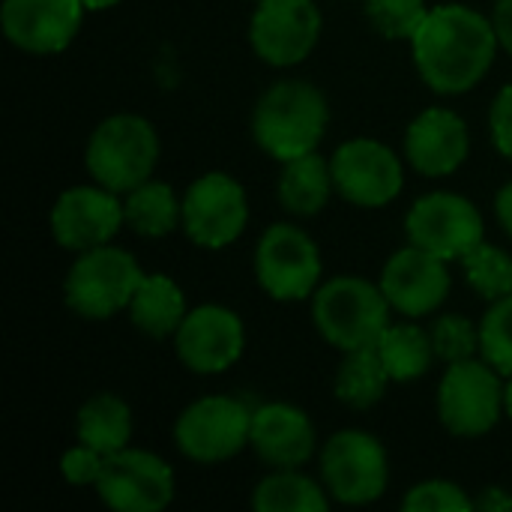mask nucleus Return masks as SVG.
<instances>
[{"instance_id":"f257e3e1","label":"nucleus","mask_w":512,"mask_h":512,"mask_svg":"<svg viewBox=\"0 0 512 512\" xmlns=\"http://www.w3.org/2000/svg\"><path fill=\"white\" fill-rule=\"evenodd\" d=\"M498 30L468 3H438L411 39V57L423 84L438 96L474 90L498 57Z\"/></svg>"},{"instance_id":"f03ea898","label":"nucleus","mask_w":512,"mask_h":512,"mask_svg":"<svg viewBox=\"0 0 512 512\" xmlns=\"http://www.w3.org/2000/svg\"><path fill=\"white\" fill-rule=\"evenodd\" d=\"M327 126L330 102L324 90L306 78H282L270 84L252 108V138L276 162L318 150Z\"/></svg>"},{"instance_id":"7ed1b4c3","label":"nucleus","mask_w":512,"mask_h":512,"mask_svg":"<svg viewBox=\"0 0 512 512\" xmlns=\"http://www.w3.org/2000/svg\"><path fill=\"white\" fill-rule=\"evenodd\" d=\"M390 300L381 285L360 276H333L312 294V324L318 336L348 354L360 348H375L390 321Z\"/></svg>"},{"instance_id":"20e7f679","label":"nucleus","mask_w":512,"mask_h":512,"mask_svg":"<svg viewBox=\"0 0 512 512\" xmlns=\"http://www.w3.org/2000/svg\"><path fill=\"white\" fill-rule=\"evenodd\" d=\"M159 162L156 126L141 114H111L87 138L84 168L93 183L126 195L147 183Z\"/></svg>"},{"instance_id":"39448f33","label":"nucleus","mask_w":512,"mask_h":512,"mask_svg":"<svg viewBox=\"0 0 512 512\" xmlns=\"http://www.w3.org/2000/svg\"><path fill=\"white\" fill-rule=\"evenodd\" d=\"M147 273L132 252L105 243L87 252H78L63 279L66 306L87 321H108L117 312L129 309L141 279Z\"/></svg>"},{"instance_id":"423d86ee","label":"nucleus","mask_w":512,"mask_h":512,"mask_svg":"<svg viewBox=\"0 0 512 512\" xmlns=\"http://www.w3.org/2000/svg\"><path fill=\"white\" fill-rule=\"evenodd\" d=\"M252 270L258 288L270 300L300 303L312 300V294L318 291L324 261L312 234L291 222H273L255 246Z\"/></svg>"},{"instance_id":"0eeeda50","label":"nucleus","mask_w":512,"mask_h":512,"mask_svg":"<svg viewBox=\"0 0 512 512\" xmlns=\"http://www.w3.org/2000/svg\"><path fill=\"white\" fill-rule=\"evenodd\" d=\"M438 417L456 438H483L504 417V375L483 357L450 363L438 384Z\"/></svg>"},{"instance_id":"6e6552de","label":"nucleus","mask_w":512,"mask_h":512,"mask_svg":"<svg viewBox=\"0 0 512 512\" xmlns=\"http://www.w3.org/2000/svg\"><path fill=\"white\" fill-rule=\"evenodd\" d=\"M321 480L336 504H375L390 483V459L384 444L363 429H342L330 435L321 450Z\"/></svg>"},{"instance_id":"1a4fd4ad","label":"nucleus","mask_w":512,"mask_h":512,"mask_svg":"<svg viewBox=\"0 0 512 512\" xmlns=\"http://www.w3.org/2000/svg\"><path fill=\"white\" fill-rule=\"evenodd\" d=\"M252 408L234 396H204L186 405L174 423L180 456L195 465H219L249 447Z\"/></svg>"},{"instance_id":"9d476101","label":"nucleus","mask_w":512,"mask_h":512,"mask_svg":"<svg viewBox=\"0 0 512 512\" xmlns=\"http://www.w3.org/2000/svg\"><path fill=\"white\" fill-rule=\"evenodd\" d=\"M408 243L444 258L462 261L471 249L486 240V225L480 207L459 192H429L420 195L405 216Z\"/></svg>"},{"instance_id":"9b49d317","label":"nucleus","mask_w":512,"mask_h":512,"mask_svg":"<svg viewBox=\"0 0 512 512\" xmlns=\"http://www.w3.org/2000/svg\"><path fill=\"white\" fill-rule=\"evenodd\" d=\"M336 195L360 210L393 204L405 189V162L375 138H351L330 156Z\"/></svg>"},{"instance_id":"f8f14e48","label":"nucleus","mask_w":512,"mask_h":512,"mask_svg":"<svg viewBox=\"0 0 512 512\" xmlns=\"http://www.w3.org/2000/svg\"><path fill=\"white\" fill-rule=\"evenodd\" d=\"M249 225V198L228 171H207L183 192V234L201 249H225Z\"/></svg>"},{"instance_id":"ddd939ff","label":"nucleus","mask_w":512,"mask_h":512,"mask_svg":"<svg viewBox=\"0 0 512 512\" xmlns=\"http://www.w3.org/2000/svg\"><path fill=\"white\" fill-rule=\"evenodd\" d=\"M324 30L315 0H258L249 18V45L258 60L276 69L303 63Z\"/></svg>"},{"instance_id":"4468645a","label":"nucleus","mask_w":512,"mask_h":512,"mask_svg":"<svg viewBox=\"0 0 512 512\" xmlns=\"http://www.w3.org/2000/svg\"><path fill=\"white\" fill-rule=\"evenodd\" d=\"M93 489L108 510L159 512L174 501V471L150 450L123 447L105 456V468Z\"/></svg>"},{"instance_id":"2eb2a0df","label":"nucleus","mask_w":512,"mask_h":512,"mask_svg":"<svg viewBox=\"0 0 512 512\" xmlns=\"http://www.w3.org/2000/svg\"><path fill=\"white\" fill-rule=\"evenodd\" d=\"M123 225H126L123 195H117L99 183L63 189L48 216L54 243L72 255L87 252L93 246L114 243V237L120 234Z\"/></svg>"},{"instance_id":"dca6fc26","label":"nucleus","mask_w":512,"mask_h":512,"mask_svg":"<svg viewBox=\"0 0 512 512\" xmlns=\"http://www.w3.org/2000/svg\"><path fill=\"white\" fill-rule=\"evenodd\" d=\"M174 351L192 375H222L246 351L243 318L228 306L201 303L174 333Z\"/></svg>"},{"instance_id":"f3484780","label":"nucleus","mask_w":512,"mask_h":512,"mask_svg":"<svg viewBox=\"0 0 512 512\" xmlns=\"http://www.w3.org/2000/svg\"><path fill=\"white\" fill-rule=\"evenodd\" d=\"M450 261L408 243L396 249L381 270V291L402 318H426L444 306L453 288Z\"/></svg>"},{"instance_id":"a211bd4d","label":"nucleus","mask_w":512,"mask_h":512,"mask_svg":"<svg viewBox=\"0 0 512 512\" xmlns=\"http://www.w3.org/2000/svg\"><path fill=\"white\" fill-rule=\"evenodd\" d=\"M84 12L81 0H3L0 30L24 54H60L78 36Z\"/></svg>"},{"instance_id":"6ab92c4d","label":"nucleus","mask_w":512,"mask_h":512,"mask_svg":"<svg viewBox=\"0 0 512 512\" xmlns=\"http://www.w3.org/2000/svg\"><path fill=\"white\" fill-rule=\"evenodd\" d=\"M471 153V132L462 114L444 105L420 111L405 129V159L423 177L456 174Z\"/></svg>"},{"instance_id":"aec40b11","label":"nucleus","mask_w":512,"mask_h":512,"mask_svg":"<svg viewBox=\"0 0 512 512\" xmlns=\"http://www.w3.org/2000/svg\"><path fill=\"white\" fill-rule=\"evenodd\" d=\"M249 447L270 471L306 468L318 450L312 417L288 402H267L252 411Z\"/></svg>"},{"instance_id":"412c9836","label":"nucleus","mask_w":512,"mask_h":512,"mask_svg":"<svg viewBox=\"0 0 512 512\" xmlns=\"http://www.w3.org/2000/svg\"><path fill=\"white\" fill-rule=\"evenodd\" d=\"M333 192H336V183H333L330 159H324L318 150L282 162L276 195H279V204L291 216H300V219L318 216L330 204Z\"/></svg>"},{"instance_id":"4be33fe9","label":"nucleus","mask_w":512,"mask_h":512,"mask_svg":"<svg viewBox=\"0 0 512 512\" xmlns=\"http://www.w3.org/2000/svg\"><path fill=\"white\" fill-rule=\"evenodd\" d=\"M129 321L138 333L150 339H174L183 318L189 315L186 294L165 273H147L129 303Z\"/></svg>"},{"instance_id":"5701e85b","label":"nucleus","mask_w":512,"mask_h":512,"mask_svg":"<svg viewBox=\"0 0 512 512\" xmlns=\"http://www.w3.org/2000/svg\"><path fill=\"white\" fill-rule=\"evenodd\" d=\"M126 225L147 240H159L183 228V198L165 180H147L123 195Z\"/></svg>"},{"instance_id":"b1692460","label":"nucleus","mask_w":512,"mask_h":512,"mask_svg":"<svg viewBox=\"0 0 512 512\" xmlns=\"http://www.w3.org/2000/svg\"><path fill=\"white\" fill-rule=\"evenodd\" d=\"M75 435L81 444L111 456L132 441V411L114 393H93L75 417Z\"/></svg>"},{"instance_id":"393cba45","label":"nucleus","mask_w":512,"mask_h":512,"mask_svg":"<svg viewBox=\"0 0 512 512\" xmlns=\"http://www.w3.org/2000/svg\"><path fill=\"white\" fill-rule=\"evenodd\" d=\"M375 348H378V354H381V360H384V366L396 384L420 381L432 369V360H438L435 345H432V333H426L420 324H414V318L390 324Z\"/></svg>"},{"instance_id":"a878e982","label":"nucleus","mask_w":512,"mask_h":512,"mask_svg":"<svg viewBox=\"0 0 512 512\" xmlns=\"http://www.w3.org/2000/svg\"><path fill=\"white\" fill-rule=\"evenodd\" d=\"M330 501V492L306 477L303 468L270 471L252 489V507L258 512H324Z\"/></svg>"},{"instance_id":"bb28decb","label":"nucleus","mask_w":512,"mask_h":512,"mask_svg":"<svg viewBox=\"0 0 512 512\" xmlns=\"http://www.w3.org/2000/svg\"><path fill=\"white\" fill-rule=\"evenodd\" d=\"M390 372L378 354V348H360V351H348L336 381H333V393L342 405L354 408V411H369L375 408L390 387Z\"/></svg>"},{"instance_id":"cd10ccee","label":"nucleus","mask_w":512,"mask_h":512,"mask_svg":"<svg viewBox=\"0 0 512 512\" xmlns=\"http://www.w3.org/2000/svg\"><path fill=\"white\" fill-rule=\"evenodd\" d=\"M459 264H462V273H465V282L471 285V291L480 294L486 303H495V300L512 294V255L504 252L501 246L483 240Z\"/></svg>"},{"instance_id":"c85d7f7f","label":"nucleus","mask_w":512,"mask_h":512,"mask_svg":"<svg viewBox=\"0 0 512 512\" xmlns=\"http://www.w3.org/2000/svg\"><path fill=\"white\" fill-rule=\"evenodd\" d=\"M426 0H366L369 24L393 42H411L429 15Z\"/></svg>"},{"instance_id":"c756f323","label":"nucleus","mask_w":512,"mask_h":512,"mask_svg":"<svg viewBox=\"0 0 512 512\" xmlns=\"http://www.w3.org/2000/svg\"><path fill=\"white\" fill-rule=\"evenodd\" d=\"M480 357L504 378L512 375V294L489 303L480 321Z\"/></svg>"},{"instance_id":"7c9ffc66","label":"nucleus","mask_w":512,"mask_h":512,"mask_svg":"<svg viewBox=\"0 0 512 512\" xmlns=\"http://www.w3.org/2000/svg\"><path fill=\"white\" fill-rule=\"evenodd\" d=\"M435 357L450 363H462L480 354V327L468 315H444L432 324Z\"/></svg>"},{"instance_id":"2f4dec72","label":"nucleus","mask_w":512,"mask_h":512,"mask_svg":"<svg viewBox=\"0 0 512 512\" xmlns=\"http://www.w3.org/2000/svg\"><path fill=\"white\" fill-rule=\"evenodd\" d=\"M402 510L408 512H468L477 510V501L450 480H423L408 489L402 498Z\"/></svg>"},{"instance_id":"473e14b6","label":"nucleus","mask_w":512,"mask_h":512,"mask_svg":"<svg viewBox=\"0 0 512 512\" xmlns=\"http://www.w3.org/2000/svg\"><path fill=\"white\" fill-rule=\"evenodd\" d=\"M102 468H105V456L81 441H78V447H69L60 456V477L69 486H96Z\"/></svg>"},{"instance_id":"72a5a7b5","label":"nucleus","mask_w":512,"mask_h":512,"mask_svg":"<svg viewBox=\"0 0 512 512\" xmlns=\"http://www.w3.org/2000/svg\"><path fill=\"white\" fill-rule=\"evenodd\" d=\"M489 138L495 150L512 159V84H504L489 108Z\"/></svg>"},{"instance_id":"f704fd0d","label":"nucleus","mask_w":512,"mask_h":512,"mask_svg":"<svg viewBox=\"0 0 512 512\" xmlns=\"http://www.w3.org/2000/svg\"><path fill=\"white\" fill-rule=\"evenodd\" d=\"M495 30H498V42L501 48L512 57V0H495V12H492Z\"/></svg>"},{"instance_id":"c9c22d12","label":"nucleus","mask_w":512,"mask_h":512,"mask_svg":"<svg viewBox=\"0 0 512 512\" xmlns=\"http://www.w3.org/2000/svg\"><path fill=\"white\" fill-rule=\"evenodd\" d=\"M495 216L501 228L507 231V237H512V180H507L495 195Z\"/></svg>"},{"instance_id":"e433bc0d","label":"nucleus","mask_w":512,"mask_h":512,"mask_svg":"<svg viewBox=\"0 0 512 512\" xmlns=\"http://www.w3.org/2000/svg\"><path fill=\"white\" fill-rule=\"evenodd\" d=\"M474 501H477V510H486V512L512 510L510 495H507L504 489H495V486L483 489V495H480V498H474Z\"/></svg>"},{"instance_id":"4c0bfd02","label":"nucleus","mask_w":512,"mask_h":512,"mask_svg":"<svg viewBox=\"0 0 512 512\" xmlns=\"http://www.w3.org/2000/svg\"><path fill=\"white\" fill-rule=\"evenodd\" d=\"M81 3H84V9H87V12H105V9L117 6L120 0H81Z\"/></svg>"},{"instance_id":"58836bf2","label":"nucleus","mask_w":512,"mask_h":512,"mask_svg":"<svg viewBox=\"0 0 512 512\" xmlns=\"http://www.w3.org/2000/svg\"><path fill=\"white\" fill-rule=\"evenodd\" d=\"M504 414H507V420L512 423V375L507 378V384H504Z\"/></svg>"},{"instance_id":"ea45409f","label":"nucleus","mask_w":512,"mask_h":512,"mask_svg":"<svg viewBox=\"0 0 512 512\" xmlns=\"http://www.w3.org/2000/svg\"><path fill=\"white\" fill-rule=\"evenodd\" d=\"M255 3H258V0H255Z\"/></svg>"}]
</instances>
